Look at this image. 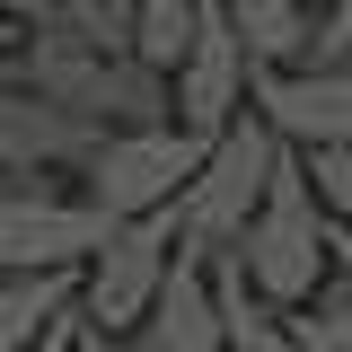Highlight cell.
<instances>
[{"mask_svg": "<svg viewBox=\"0 0 352 352\" xmlns=\"http://www.w3.org/2000/svg\"><path fill=\"white\" fill-rule=\"evenodd\" d=\"M238 273H247V291H256L264 308H282V317H300V308L335 282V220L317 203V176H308L300 150H282L273 194H264L256 229H247V247H238Z\"/></svg>", "mask_w": 352, "mask_h": 352, "instance_id": "obj_1", "label": "cell"}, {"mask_svg": "<svg viewBox=\"0 0 352 352\" xmlns=\"http://www.w3.org/2000/svg\"><path fill=\"white\" fill-rule=\"evenodd\" d=\"M273 168H282V141L264 115H247L238 132H220L203 176H194V194L176 203V238H185V264H229L247 247V229H256L264 194H273Z\"/></svg>", "mask_w": 352, "mask_h": 352, "instance_id": "obj_2", "label": "cell"}, {"mask_svg": "<svg viewBox=\"0 0 352 352\" xmlns=\"http://www.w3.org/2000/svg\"><path fill=\"white\" fill-rule=\"evenodd\" d=\"M203 159H212V141H194V132H124V141L97 150V168L80 176V194L115 220V229H132V220H168L176 203L194 194Z\"/></svg>", "mask_w": 352, "mask_h": 352, "instance_id": "obj_3", "label": "cell"}, {"mask_svg": "<svg viewBox=\"0 0 352 352\" xmlns=\"http://www.w3.org/2000/svg\"><path fill=\"white\" fill-rule=\"evenodd\" d=\"M176 256H185V238H176V212H168V220H132V229H115V247L88 264V300H80V317L97 326V335L132 344V335L150 326L159 291H168Z\"/></svg>", "mask_w": 352, "mask_h": 352, "instance_id": "obj_4", "label": "cell"}, {"mask_svg": "<svg viewBox=\"0 0 352 352\" xmlns=\"http://www.w3.org/2000/svg\"><path fill=\"white\" fill-rule=\"evenodd\" d=\"M115 247V220L88 194H27L0 203V273H80Z\"/></svg>", "mask_w": 352, "mask_h": 352, "instance_id": "obj_5", "label": "cell"}, {"mask_svg": "<svg viewBox=\"0 0 352 352\" xmlns=\"http://www.w3.org/2000/svg\"><path fill=\"white\" fill-rule=\"evenodd\" d=\"M247 115H256V62H247V44H238L229 0H203V44H194V62L176 71V132L220 141V132H238Z\"/></svg>", "mask_w": 352, "mask_h": 352, "instance_id": "obj_6", "label": "cell"}, {"mask_svg": "<svg viewBox=\"0 0 352 352\" xmlns=\"http://www.w3.org/2000/svg\"><path fill=\"white\" fill-rule=\"evenodd\" d=\"M106 150V132L71 115V106H44L27 88H0V176H88Z\"/></svg>", "mask_w": 352, "mask_h": 352, "instance_id": "obj_7", "label": "cell"}, {"mask_svg": "<svg viewBox=\"0 0 352 352\" xmlns=\"http://www.w3.org/2000/svg\"><path fill=\"white\" fill-rule=\"evenodd\" d=\"M256 115L300 159L352 150V71H264L256 80Z\"/></svg>", "mask_w": 352, "mask_h": 352, "instance_id": "obj_8", "label": "cell"}, {"mask_svg": "<svg viewBox=\"0 0 352 352\" xmlns=\"http://www.w3.org/2000/svg\"><path fill=\"white\" fill-rule=\"evenodd\" d=\"M132 352H229V317H220L212 264L176 256V273H168V291H159V308H150V326L132 335Z\"/></svg>", "mask_w": 352, "mask_h": 352, "instance_id": "obj_9", "label": "cell"}, {"mask_svg": "<svg viewBox=\"0 0 352 352\" xmlns=\"http://www.w3.org/2000/svg\"><path fill=\"white\" fill-rule=\"evenodd\" d=\"M80 115L106 141H124V132H176V80H159L150 62H106Z\"/></svg>", "mask_w": 352, "mask_h": 352, "instance_id": "obj_10", "label": "cell"}, {"mask_svg": "<svg viewBox=\"0 0 352 352\" xmlns=\"http://www.w3.org/2000/svg\"><path fill=\"white\" fill-rule=\"evenodd\" d=\"M229 18H238V44H247L256 80L317 62V18H326V9H300V0H229Z\"/></svg>", "mask_w": 352, "mask_h": 352, "instance_id": "obj_11", "label": "cell"}, {"mask_svg": "<svg viewBox=\"0 0 352 352\" xmlns=\"http://www.w3.org/2000/svg\"><path fill=\"white\" fill-rule=\"evenodd\" d=\"M88 300L80 273H0V352H36Z\"/></svg>", "mask_w": 352, "mask_h": 352, "instance_id": "obj_12", "label": "cell"}, {"mask_svg": "<svg viewBox=\"0 0 352 352\" xmlns=\"http://www.w3.org/2000/svg\"><path fill=\"white\" fill-rule=\"evenodd\" d=\"M97 71H106V62H97L80 36H62V27L18 44V88H27V97H44V106H71V115H80L88 88H97Z\"/></svg>", "mask_w": 352, "mask_h": 352, "instance_id": "obj_13", "label": "cell"}, {"mask_svg": "<svg viewBox=\"0 0 352 352\" xmlns=\"http://www.w3.org/2000/svg\"><path fill=\"white\" fill-rule=\"evenodd\" d=\"M212 291H220V317H229V352H300V326L247 291L238 256H229V264H212Z\"/></svg>", "mask_w": 352, "mask_h": 352, "instance_id": "obj_14", "label": "cell"}, {"mask_svg": "<svg viewBox=\"0 0 352 352\" xmlns=\"http://www.w3.org/2000/svg\"><path fill=\"white\" fill-rule=\"evenodd\" d=\"M194 44H203V0H141V44H132V62H150L159 80H176V71L194 62Z\"/></svg>", "mask_w": 352, "mask_h": 352, "instance_id": "obj_15", "label": "cell"}, {"mask_svg": "<svg viewBox=\"0 0 352 352\" xmlns=\"http://www.w3.org/2000/svg\"><path fill=\"white\" fill-rule=\"evenodd\" d=\"M291 326H300V352H352V291H344V282H326Z\"/></svg>", "mask_w": 352, "mask_h": 352, "instance_id": "obj_16", "label": "cell"}, {"mask_svg": "<svg viewBox=\"0 0 352 352\" xmlns=\"http://www.w3.org/2000/svg\"><path fill=\"white\" fill-rule=\"evenodd\" d=\"M308 176H317V203H326V220H335V229H352V150L308 159Z\"/></svg>", "mask_w": 352, "mask_h": 352, "instance_id": "obj_17", "label": "cell"}, {"mask_svg": "<svg viewBox=\"0 0 352 352\" xmlns=\"http://www.w3.org/2000/svg\"><path fill=\"white\" fill-rule=\"evenodd\" d=\"M308 71H352V0H335L326 18H317V62Z\"/></svg>", "mask_w": 352, "mask_h": 352, "instance_id": "obj_18", "label": "cell"}, {"mask_svg": "<svg viewBox=\"0 0 352 352\" xmlns=\"http://www.w3.org/2000/svg\"><path fill=\"white\" fill-rule=\"evenodd\" d=\"M80 326H88V317H80V308H71V317H62V326H53V335H44L36 352H80Z\"/></svg>", "mask_w": 352, "mask_h": 352, "instance_id": "obj_19", "label": "cell"}, {"mask_svg": "<svg viewBox=\"0 0 352 352\" xmlns=\"http://www.w3.org/2000/svg\"><path fill=\"white\" fill-rule=\"evenodd\" d=\"M335 282L352 291V229H335Z\"/></svg>", "mask_w": 352, "mask_h": 352, "instance_id": "obj_20", "label": "cell"}, {"mask_svg": "<svg viewBox=\"0 0 352 352\" xmlns=\"http://www.w3.org/2000/svg\"><path fill=\"white\" fill-rule=\"evenodd\" d=\"M18 44L27 36H18V18H9V0H0V53H18Z\"/></svg>", "mask_w": 352, "mask_h": 352, "instance_id": "obj_21", "label": "cell"}, {"mask_svg": "<svg viewBox=\"0 0 352 352\" xmlns=\"http://www.w3.org/2000/svg\"><path fill=\"white\" fill-rule=\"evenodd\" d=\"M80 352H115V335H97V326H80Z\"/></svg>", "mask_w": 352, "mask_h": 352, "instance_id": "obj_22", "label": "cell"}, {"mask_svg": "<svg viewBox=\"0 0 352 352\" xmlns=\"http://www.w3.org/2000/svg\"><path fill=\"white\" fill-rule=\"evenodd\" d=\"M0 88H18V53H0Z\"/></svg>", "mask_w": 352, "mask_h": 352, "instance_id": "obj_23", "label": "cell"}, {"mask_svg": "<svg viewBox=\"0 0 352 352\" xmlns=\"http://www.w3.org/2000/svg\"><path fill=\"white\" fill-rule=\"evenodd\" d=\"M0 203H9V185H0Z\"/></svg>", "mask_w": 352, "mask_h": 352, "instance_id": "obj_24", "label": "cell"}]
</instances>
